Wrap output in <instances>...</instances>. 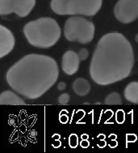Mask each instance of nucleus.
<instances>
[{"instance_id":"12","label":"nucleus","mask_w":138,"mask_h":153,"mask_svg":"<svg viewBox=\"0 0 138 153\" xmlns=\"http://www.w3.org/2000/svg\"><path fill=\"white\" fill-rule=\"evenodd\" d=\"M124 97L131 103L138 104V82L133 81L128 84L124 89Z\"/></svg>"},{"instance_id":"2","label":"nucleus","mask_w":138,"mask_h":153,"mask_svg":"<svg viewBox=\"0 0 138 153\" xmlns=\"http://www.w3.org/2000/svg\"><path fill=\"white\" fill-rule=\"evenodd\" d=\"M58 63L47 55L31 53L11 66L6 74L8 85L28 100L41 97L57 82Z\"/></svg>"},{"instance_id":"3","label":"nucleus","mask_w":138,"mask_h":153,"mask_svg":"<svg viewBox=\"0 0 138 153\" xmlns=\"http://www.w3.org/2000/svg\"><path fill=\"white\" fill-rule=\"evenodd\" d=\"M24 33L28 43L40 49L53 46L61 37L60 26L54 19L41 17L26 24Z\"/></svg>"},{"instance_id":"5","label":"nucleus","mask_w":138,"mask_h":153,"mask_svg":"<svg viewBox=\"0 0 138 153\" xmlns=\"http://www.w3.org/2000/svg\"><path fill=\"white\" fill-rule=\"evenodd\" d=\"M64 35L69 42L88 44L94 36V25L83 16H71L64 26Z\"/></svg>"},{"instance_id":"11","label":"nucleus","mask_w":138,"mask_h":153,"mask_svg":"<svg viewBox=\"0 0 138 153\" xmlns=\"http://www.w3.org/2000/svg\"><path fill=\"white\" fill-rule=\"evenodd\" d=\"M73 90L77 96L84 97L91 91V84L86 79L78 78L73 84Z\"/></svg>"},{"instance_id":"1","label":"nucleus","mask_w":138,"mask_h":153,"mask_svg":"<svg viewBox=\"0 0 138 153\" xmlns=\"http://www.w3.org/2000/svg\"><path fill=\"white\" fill-rule=\"evenodd\" d=\"M134 65L132 45L122 33H110L100 38L90 65V75L99 85H109L129 76Z\"/></svg>"},{"instance_id":"7","label":"nucleus","mask_w":138,"mask_h":153,"mask_svg":"<svg viewBox=\"0 0 138 153\" xmlns=\"http://www.w3.org/2000/svg\"><path fill=\"white\" fill-rule=\"evenodd\" d=\"M114 14L123 24L135 21L138 18V0H119L114 7Z\"/></svg>"},{"instance_id":"4","label":"nucleus","mask_w":138,"mask_h":153,"mask_svg":"<svg viewBox=\"0 0 138 153\" xmlns=\"http://www.w3.org/2000/svg\"><path fill=\"white\" fill-rule=\"evenodd\" d=\"M102 3L103 0H51V9L60 16H94Z\"/></svg>"},{"instance_id":"13","label":"nucleus","mask_w":138,"mask_h":153,"mask_svg":"<svg viewBox=\"0 0 138 153\" xmlns=\"http://www.w3.org/2000/svg\"><path fill=\"white\" fill-rule=\"evenodd\" d=\"M104 103L106 105H121L122 100L120 95L118 92H111L105 98Z\"/></svg>"},{"instance_id":"16","label":"nucleus","mask_w":138,"mask_h":153,"mask_svg":"<svg viewBox=\"0 0 138 153\" xmlns=\"http://www.w3.org/2000/svg\"><path fill=\"white\" fill-rule=\"evenodd\" d=\"M66 88V83H64V82H60L58 85V90H60V91H63L65 90Z\"/></svg>"},{"instance_id":"6","label":"nucleus","mask_w":138,"mask_h":153,"mask_svg":"<svg viewBox=\"0 0 138 153\" xmlns=\"http://www.w3.org/2000/svg\"><path fill=\"white\" fill-rule=\"evenodd\" d=\"M36 5V0H0V15L15 13L19 17L30 14Z\"/></svg>"},{"instance_id":"14","label":"nucleus","mask_w":138,"mask_h":153,"mask_svg":"<svg viewBox=\"0 0 138 153\" xmlns=\"http://www.w3.org/2000/svg\"><path fill=\"white\" fill-rule=\"evenodd\" d=\"M69 95L68 93H63L59 96L58 97V104L60 105H66L69 101Z\"/></svg>"},{"instance_id":"10","label":"nucleus","mask_w":138,"mask_h":153,"mask_svg":"<svg viewBox=\"0 0 138 153\" xmlns=\"http://www.w3.org/2000/svg\"><path fill=\"white\" fill-rule=\"evenodd\" d=\"M0 105H25V102L15 92L11 90H7L2 92L0 95Z\"/></svg>"},{"instance_id":"15","label":"nucleus","mask_w":138,"mask_h":153,"mask_svg":"<svg viewBox=\"0 0 138 153\" xmlns=\"http://www.w3.org/2000/svg\"><path fill=\"white\" fill-rule=\"evenodd\" d=\"M78 56L80 58L81 61H84L88 58L89 51L86 49H81L78 52Z\"/></svg>"},{"instance_id":"17","label":"nucleus","mask_w":138,"mask_h":153,"mask_svg":"<svg viewBox=\"0 0 138 153\" xmlns=\"http://www.w3.org/2000/svg\"><path fill=\"white\" fill-rule=\"evenodd\" d=\"M135 41L137 42H138V33L137 34V35H136V36H135Z\"/></svg>"},{"instance_id":"9","label":"nucleus","mask_w":138,"mask_h":153,"mask_svg":"<svg viewBox=\"0 0 138 153\" xmlns=\"http://www.w3.org/2000/svg\"><path fill=\"white\" fill-rule=\"evenodd\" d=\"M80 61L78 53H75L73 50H68L62 57V71L68 75H75L78 71Z\"/></svg>"},{"instance_id":"8","label":"nucleus","mask_w":138,"mask_h":153,"mask_svg":"<svg viewBox=\"0 0 138 153\" xmlns=\"http://www.w3.org/2000/svg\"><path fill=\"white\" fill-rule=\"evenodd\" d=\"M15 36L8 28L0 25V58H3L13 50Z\"/></svg>"}]
</instances>
